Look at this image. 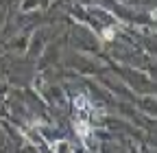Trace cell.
Masks as SVG:
<instances>
[{"instance_id":"cell-1","label":"cell","mask_w":157,"mask_h":153,"mask_svg":"<svg viewBox=\"0 0 157 153\" xmlns=\"http://www.w3.org/2000/svg\"><path fill=\"white\" fill-rule=\"evenodd\" d=\"M74 129H76V133L83 138V142L85 144H90V136H92V127H90V123H87V118H76L74 120Z\"/></svg>"},{"instance_id":"cell-2","label":"cell","mask_w":157,"mask_h":153,"mask_svg":"<svg viewBox=\"0 0 157 153\" xmlns=\"http://www.w3.org/2000/svg\"><path fill=\"white\" fill-rule=\"evenodd\" d=\"M52 149H55L57 153H74V151H72V147H70L68 142H63V140H57V142L52 144Z\"/></svg>"},{"instance_id":"cell-3","label":"cell","mask_w":157,"mask_h":153,"mask_svg":"<svg viewBox=\"0 0 157 153\" xmlns=\"http://www.w3.org/2000/svg\"><path fill=\"white\" fill-rule=\"evenodd\" d=\"M103 37H105L107 42H111L113 37H116V29H113V26H107V29H105V33H103Z\"/></svg>"}]
</instances>
